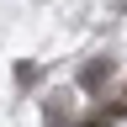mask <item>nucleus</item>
I'll use <instances>...</instances> for the list:
<instances>
[{"label": "nucleus", "instance_id": "f257e3e1", "mask_svg": "<svg viewBox=\"0 0 127 127\" xmlns=\"http://www.w3.org/2000/svg\"><path fill=\"white\" fill-rule=\"evenodd\" d=\"M122 111H127V101H122Z\"/></svg>", "mask_w": 127, "mask_h": 127}]
</instances>
